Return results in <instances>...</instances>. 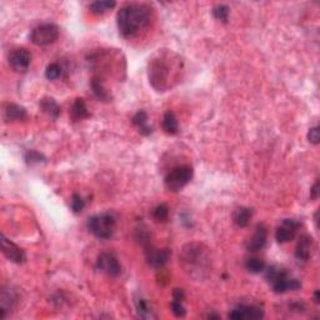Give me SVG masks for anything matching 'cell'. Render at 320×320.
I'll return each instance as SVG.
<instances>
[{"label":"cell","mask_w":320,"mask_h":320,"mask_svg":"<svg viewBox=\"0 0 320 320\" xmlns=\"http://www.w3.org/2000/svg\"><path fill=\"white\" fill-rule=\"evenodd\" d=\"M168 215H169V208L165 204L158 205L153 212V217L156 221H165L168 219Z\"/></svg>","instance_id":"83f0119b"},{"label":"cell","mask_w":320,"mask_h":320,"mask_svg":"<svg viewBox=\"0 0 320 320\" xmlns=\"http://www.w3.org/2000/svg\"><path fill=\"white\" fill-rule=\"evenodd\" d=\"M114 7H115V3L114 2H94L90 4V12L93 14L101 15Z\"/></svg>","instance_id":"d4e9b609"},{"label":"cell","mask_w":320,"mask_h":320,"mask_svg":"<svg viewBox=\"0 0 320 320\" xmlns=\"http://www.w3.org/2000/svg\"><path fill=\"white\" fill-rule=\"evenodd\" d=\"M207 250L208 249H205L203 245L196 244V243L185 245L183 250H181L180 255L181 263L184 264L185 269H188L189 271L193 270L194 268L198 269V271L203 270L208 265V261H209Z\"/></svg>","instance_id":"3957f363"},{"label":"cell","mask_w":320,"mask_h":320,"mask_svg":"<svg viewBox=\"0 0 320 320\" xmlns=\"http://www.w3.org/2000/svg\"><path fill=\"white\" fill-rule=\"evenodd\" d=\"M252 215H253V210L250 208H238V209L234 212L233 214V220L239 228H245V226L249 224L250 219H252Z\"/></svg>","instance_id":"44dd1931"},{"label":"cell","mask_w":320,"mask_h":320,"mask_svg":"<svg viewBox=\"0 0 320 320\" xmlns=\"http://www.w3.org/2000/svg\"><path fill=\"white\" fill-rule=\"evenodd\" d=\"M266 279L269 280V284L276 294H283L289 290H298L301 288L299 280L289 278L287 271L276 266H270L266 270Z\"/></svg>","instance_id":"277c9868"},{"label":"cell","mask_w":320,"mask_h":320,"mask_svg":"<svg viewBox=\"0 0 320 320\" xmlns=\"http://www.w3.org/2000/svg\"><path fill=\"white\" fill-rule=\"evenodd\" d=\"M151 19V9L145 4L132 3L120 8L116 15L119 33L124 38H130L148 28Z\"/></svg>","instance_id":"7a4b0ae2"},{"label":"cell","mask_w":320,"mask_h":320,"mask_svg":"<svg viewBox=\"0 0 320 320\" xmlns=\"http://www.w3.org/2000/svg\"><path fill=\"white\" fill-rule=\"evenodd\" d=\"M266 239H268V233H266V229L263 225H259L255 230L254 235L249 239L248 242L247 248L250 252H258V250L263 249L266 244Z\"/></svg>","instance_id":"2e32d148"},{"label":"cell","mask_w":320,"mask_h":320,"mask_svg":"<svg viewBox=\"0 0 320 320\" xmlns=\"http://www.w3.org/2000/svg\"><path fill=\"white\" fill-rule=\"evenodd\" d=\"M70 205H71V210H73L74 213H80L83 209H84L85 202H84V199L79 195V194H74V195L71 196Z\"/></svg>","instance_id":"4dcf8cb0"},{"label":"cell","mask_w":320,"mask_h":320,"mask_svg":"<svg viewBox=\"0 0 320 320\" xmlns=\"http://www.w3.org/2000/svg\"><path fill=\"white\" fill-rule=\"evenodd\" d=\"M264 316V311L255 305H239L229 313V318L234 320L245 319H261Z\"/></svg>","instance_id":"8fae6325"},{"label":"cell","mask_w":320,"mask_h":320,"mask_svg":"<svg viewBox=\"0 0 320 320\" xmlns=\"http://www.w3.org/2000/svg\"><path fill=\"white\" fill-rule=\"evenodd\" d=\"M315 300L319 303V292H318V290H316V292H315Z\"/></svg>","instance_id":"d590c367"},{"label":"cell","mask_w":320,"mask_h":320,"mask_svg":"<svg viewBox=\"0 0 320 320\" xmlns=\"http://www.w3.org/2000/svg\"><path fill=\"white\" fill-rule=\"evenodd\" d=\"M40 109L53 119H58L60 115V106L53 98H43L39 103Z\"/></svg>","instance_id":"ffe728a7"},{"label":"cell","mask_w":320,"mask_h":320,"mask_svg":"<svg viewBox=\"0 0 320 320\" xmlns=\"http://www.w3.org/2000/svg\"><path fill=\"white\" fill-rule=\"evenodd\" d=\"M116 220L110 213L94 215L88 220V229L93 235L99 239H109L115 230Z\"/></svg>","instance_id":"5b68a950"},{"label":"cell","mask_w":320,"mask_h":320,"mask_svg":"<svg viewBox=\"0 0 320 320\" xmlns=\"http://www.w3.org/2000/svg\"><path fill=\"white\" fill-rule=\"evenodd\" d=\"M59 38V29L54 24H42L36 26L30 34V40L34 45L47 47L53 44Z\"/></svg>","instance_id":"52a82bcc"},{"label":"cell","mask_w":320,"mask_h":320,"mask_svg":"<svg viewBox=\"0 0 320 320\" xmlns=\"http://www.w3.org/2000/svg\"><path fill=\"white\" fill-rule=\"evenodd\" d=\"M193 168L189 165H181L177 167L165 177V186L169 189L170 191H179L185 185L190 183L191 178H193Z\"/></svg>","instance_id":"8992f818"},{"label":"cell","mask_w":320,"mask_h":320,"mask_svg":"<svg viewBox=\"0 0 320 320\" xmlns=\"http://www.w3.org/2000/svg\"><path fill=\"white\" fill-rule=\"evenodd\" d=\"M5 120L7 122H19L26 118V110L18 104H8L4 110Z\"/></svg>","instance_id":"e0dca14e"},{"label":"cell","mask_w":320,"mask_h":320,"mask_svg":"<svg viewBox=\"0 0 320 320\" xmlns=\"http://www.w3.org/2000/svg\"><path fill=\"white\" fill-rule=\"evenodd\" d=\"M318 196H319V181H316L310 190V198L313 200H316L318 199Z\"/></svg>","instance_id":"836d02e7"},{"label":"cell","mask_w":320,"mask_h":320,"mask_svg":"<svg viewBox=\"0 0 320 320\" xmlns=\"http://www.w3.org/2000/svg\"><path fill=\"white\" fill-rule=\"evenodd\" d=\"M308 140L310 141L311 144H314V145H318L319 141H320V132H319L318 127H314V128H310V129H309Z\"/></svg>","instance_id":"d6a6232c"},{"label":"cell","mask_w":320,"mask_h":320,"mask_svg":"<svg viewBox=\"0 0 320 320\" xmlns=\"http://www.w3.org/2000/svg\"><path fill=\"white\" fill-rule=\"evenodd\" d=\"M2 252L7 259L13 261V263L21 264L25 260V253L17 244L5 238L4 234H2Z\"/></svg>","instance_id":"7c38bea8"},{"label":"cell","mask_w":320,"mask_h":320,"mask_svg":"<svg viewBox=\"0 0 320 320\" xmlns=\"http://www.w3.org/2000/svg\"><path fill=\"white\" fill-rule=\"evenodd\" d=\"M300 223L294 219H285L283 221L282 225L276 229L275 231V238L278 240L280 244H284V243L290 242L295 238V234H297L298 229H299Z\"/></svg>","instance_id":"9c48e42d"},{"label":"cell","mask_w":320,"mask_h":320,"mask_svg":"<svg viewBox=\"0 0 320 320\" xmlns=\"http://www.w3.org/2000/svg\"><path fill=\"white\" fill-rule=\"evenodd\" d=\"M163 129L167 134L174 135L177 134L179 130V124H178V119L173 111H167L163 118Z\"/></svg>","instance_id":"7402d4cb"},{"label":"cell","mask_w":320,"mask_h":320,"mask_svg":"<svg viewBox=\"0 0 320 320\" xmlns=\"http://www.w3.org/2000/svg\"><path fill=\"white\" fill-rule=\"evenodd\" d=\"M60 75H61V68L59 64L53 63L47 66V70H45V76H47V79L55 80L59 78Z\"/></svg>","instance_id":"4316f807"},{"label":"cell","mask_w":320,"mask_h":320,"mask_svg":"<svg viewBox=\"0 0 320 320\" xmlns=\"http://www.w3.org/2000/svg\"><path fill=\"white\" fill-rule=\"evenodd\" d=\"M70 115L73 120H83L85 118H89L90 113L89 110H88V106L87 104H85L84 99H82V98L75 99L73 105H71Z\"/></svg>","instance_id":"ac0fdd59"},{"label":"cell","mask_w":320,"mask_h":320,"mask_svg":"<svg viewBox=\"0 0 320 320\" xmlns=\"http://www.w3.org/2000/svg\"><path fill=\"white\" fill-rule=\"evenodd\" d=\"M135 308H137V313L140 318H143V319L155 318V315H153V313H151V310H150V308H149L146 300L143 299V298H139V299L135 300Z\"/></svg>","instance_id":"603a6c76"},{"label":"cell","mask_w":320,"mask_h":320,"mask_svg":"<svg viewBox=\"0 0 320 320\" xmlns=\"http://www.w3.org/2000/svg\"><path fill=\"white\" fill-rule=\"evenodd\" d=\"M170 258V250L169 249H150L146 250V260L150 266L155 269H160L168 263Z\"/></svg>","instance_id":"4fadbf2b"},{"label":"cell","mask_w":320,"mask_h":320,"mask_svg":"<svg viewBox=\"0 0 320 320\" xmlns=\"http://www.w3.org/2000/svg\"><path fill=\"white\" fill-rule=\"evenodd\" d=\"M170 309H172V313L174 314L177 318H183V316H185L186 310L185 308H184L183 304H181V301L173 299L172 303H170Z\"/></svg>","instance_id":"f546056e"},{"label":"cell","mask_w":320,"mask_h":320,"mask_svg":"<svg viewBox=\"0 0 320 320\" xmlns=\"http://www.w3.org/2000/svg\"><path fill=\"white\" fill-rule=\"evenodd\" d=\"M247 269L253 274L261 273L265 270V263L263 260L258 259V258H252L247 261Z\"/></svg>","instance_id":"484cf974"},{"label":"cell","mask_w":320,"mask_h":320,"mask_svg":"<svg viewBox=\"0 0 320 320\" xmlns=\"http://www.w3.org/2000/svg\"><path fill=\"white\" fill-rule=\"evenodd\" d=\"M30 60V53L26 49H15L9 55L10 66L13 68V70L19 71V73H24V71L28 70Z\"/></svg>","instance_id":"30bf717a"},{"label":"cell","mask_w":320,"mask_h":320,"mask_svg":"<svg viewBox=\"0 0 320 320\" xmlns=\"http://www.w3.org/2000/svg\"><path fill=\"white\" fill-rule=\"evenodd\" d=\"M183 70V60L179 55L170 50H159L149 61V82L158 92H167L179 82Z\"/></svg>","instance_id":"6da1fadb"},{"label":"cell","mask_w":320,"mask_h":320,"mask_svg":"<svg viewBox=\"0 0 320 320\" xmlns=\"http://www.w3.org/2000/svg\"><path fill=\"white\" fill-rule=\"evenodd\" d=\"M90 85H92L93 93H94V95L98 98V99L104 100V101L109 100L110 95H109V93L106 92V89L104 88L103 83H101L99 79L94 78L92 80V83H90Z\"/></svg>","instance_id":"cb8c5ba5"},{"label":"cell","mask_w":320,"mask_h":320,"mask_svg":"<svg viewBox=\"0 0 320 320\" xmlns=\"http://www.w3.org/2000/svg\"><path fill=\"white\" fill-rule=\"evenodd\" d=\"M132 120H133V124L139 129L140 134L148 137V135H150L151 133H153V128L148 125V115H146L145 111H143V110L138 111V113L133 116Z\"/></svg>","instance_id":"d6986e66"},{"label":"cell","mask_w":320,"mask_h":320,"mask_svg":"<svg viewBox=\"0 0 320 320\" xmlns=\"http://www.w3.org/2000/svg\"><path fill=\"white\" fill-rule=\"evenodd\" d=\"M18 300L17 293L10 288H3L2 297H0V304H2V310H0V316L3 319L7 316V313H9L15 305Z\"/></svg>","instance_id":"5bb4252c"},{"label":"cell","mask_w":320,"mask_h":320,"mask_svg":"<svg viewBox=\"0 0 320 320\" xmlns=\"http://www.w3.org/2000/svg\"><path fill=\"white\" fill-rule=\"evenodd\" d=\"M213 14H214V17L217 18L218 20H221L225 23L229 18V8L224 4L217 5V7L213 9Z\"/></svg>","instance_id":"f1b7e54d"},{"label":"cell","mask_w":320,"mask_h":320,"mask_svg":"<svg viewBox=\"0 0 320 320\" xmlns=\"http://www.w3.org/2000/svg\"><path fill=\"white\" fill-rule=\"evenodd\" d=\"M184 298H185V295H184L183 290H181V289H175L174 290V293H173V299L183 301Z\"/></svg>","instance_id":"e575fe53"},{"label":"cell","mask_w":320,"mask_h":320,"mask_svg":"<svg viewBox=\"0 0 320 320\" xmlns=\"http://www.w3.org/2000/svg\"><path fill=\"white\" fill-rule=\"evenodd\" d=\"M313 238L309 235H301L299 242H298L297 249H295V257L297 259L306 261L311 257L313 252Z\"/></svg>","instance_id":"9a60e30c"},{"label":"cell","mask_w":320,"mask_h":320,"mask_svg":"<svg viewBox=\"0 0 320 320\" xmlns=\"http://www.w3.org/2000/svg\"><path fill=\"white\" fill-rule=\"evenodd\" d=\"M25 160H26V163H29V164H35V163L44 162L45 158L42 155V154L38 153V151L30 150L25 154Z\"/></svg>","instance_id":"1f68e13d"},{"label":"cell","mask_w":320,"mask_h":320,"mask_svg":"<svg viewBox=\"0 0 320 320\" xmlns=\"http://www.w3.org/2000/svg\"><path fill=\"white\" fill-rule=\"evenodd\" d=\"M97 268L103 273H105L106 275L113 276V278L120 275V273H122V266H120L115 255L111 254V253H103L99 255L97 260Z\"/></svg>","instance_id":"ba28073f"}]
</instances>
